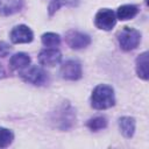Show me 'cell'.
<instances>
[{
    "mask_svg": "<svg viewBox=\"0 0 149 149\" xmlns=\"http://www.w3.org/2000/svg\"><path fill=\"white\" fill-rule=\"evenodd\" d=\"M41 41L44 47L54 48V47H58L61 44V36L56 33H44L41 36Z\"/></svg>",
    "mask_w": 149,
    "mask_h": 149,
    "instance_id": "cell-16",
    "label": "cell"
},
{
    "mask_svg": "<svg viewBox=\"0 0 149 149\" xmlns=\"http://www.w3.org/2000/svg\"><path fill=\"white\" fill-rule=\"evenodd\" d=\"M65 42L71 49L79 50L91 44V37L90 35L79 30H69L65 34Z\"/></svg>",
    "mask_w": 149,
    "mask_h": 149,
    "instance_id": "cell-6",
    "label": "cell"
},
{
    "mask_svg": "<svg viewBox=\"0 0 149 149\" xmlns=\"http://www.w3.org/2000/svg\"><path fill=\"white\" fill-rule=\"evenodd\" d=\"M108 125V121L105 116L102 115H98V116H94V118H91L90 120H87L86 122V126L92 132H98V130H101V129H105Z\"/></svg>",
    "mask_w": 149,
    "mask_h": 149,
    "instance_id": "cell-15",
    "label": "cell"
},
{
    "mask_svg": "<svg viewBox=\"0 0 149 149\" xmlns=\"http://www.w3.org/2000/svg\"><path fill=\"white\" fill-rule=\"evenodd\" d=\"M5 74H6V73H5V70H3V69L0 66V79H1L2 77H5Z\"/></svg>",
    "mask_w": 149,
    "mask_h": 149,
    "instance_id": "cell-20",
    "label": "cell"
},
{
    "mask_svg": "<svg viewBox=\"0 0 149 149\" xmlns=\"http://www.w3.org/2000/svg\"><path fill=\"white\" fill-rule=\"evenodd\" d=\"M23 7V0H0V14L13 15Z\"/></svg>",
    "mask_w": 149,
    "mask_h": 149,
    "instance_id": "cell-10",
    "label": "cell"
},
{
    "mask_svg": "<svg viewBox=\"0 0 149 149\" xmlns=\"http://www.w3.org/2000/svg\"><path fill=\"white\" fill-rule=\"evenodd\" d=\"M135 126H136V123H135V119L133 116H121L119 119L120 132L127 139L133 137V135L135 133Z\"/></svg>",
    "mask_w": 149,
    "mask_h": 149,
    "instance_id": "cell-11",
    "label": "cell"
},
{
    "mask_svg": "<svg viewBox=\"0 0 149 149\" xmlns=\"http://www.w3.org/2000/svg\"><path fill=\"white\" fill-rule=\"evenodd\" d=\"M62 61V54L56 48H47L40 51L38 54V63L43 66L52 68L57 65Z\"/></svg>",
    "mask_w": 149,
    "mask_h": 149,
    "instance_id": "cell-9",
    "label": "cell"
},
{
    "mask_svg": "<svg viewBox=\"0 0 149 149\" xmlns=\"http://www.w3.org/2000/svg\"><path fill=\"white\" fill-rule=\"evenodd\" d=\"M51 122L56 128L61 130H68L72 128L76 122V109L71 106L70 102H62L55 112L51 114Z\"/></svg>",
    "mask_w": 149,
    "mask_h": 149,
    "instance_id": "cell-2",
    "label": "cell"
},
{
    "mask_svg": "<svg viewBox=\"0 0 149 149\" xmlns=\"http://www.w3.org/2000/svg\"><path fill=\"white\" fill-rule=\"evenodd\" d=\"M116 23L115 13L109 8H101L97 12L94 16V24L98 29L101 30H111Z\"/></svg>",
    "mask_w": 149,
    "mask_h": 149,
    "instance_id": "cell-5",
    "label": "cell"
},
{
    "mask_svg": "<svg viewBox=\"0 0 149 149\" xmlns=\"http://www.w3.org/2000/svg\"><path fill=\"white\" fill-rule=\"evenodd\" d=\"M59 74L65 80H78L83 76L81 64L76 59H69L62 64L59 69Z\"/></svg>",
    "mask_w": 149,
    "mask_h": 149,
    "instance_id": "cell-7",
    "label": "cell"
},
{
    "mask_svg": "<svg viewBox=\"0 0 149 149\" xmlns=\"http://www.w3.org/2000/svg\"><path fill=\"white\" fill-rule=\"evenodd\" d=\"M14 140V134L10 129L0 127V148H7L9 144H12Z\"/></svg>",
    "mask_w": 149,
    "mask_h": 149,
    "instance_id": "cell-17",
    "label": "cell"
},
{
    "mask_svg": "<svg viewBox=\"0 0 149 149\" xmlns=\"http://www.w3.org/2000/svg\"><path fill=\"white\" fill-rule=\"evenodd\" d=\"M19 74L26 83H29L36 86H41L45 84L48 80V73L37 65H31V66L28 65L27 68L20 70Z\"/></svg>",
    "mask_w": 149,
    "mask_h": 149,
    "instance_id": "cell-4",
    "label": "cell"
},
{
    "mask_svg": "<svg viewBox=\"0 0 149 149\" xmlns=\"http://www.w3.org/2000/svg\"><path fill=\"white\" fill-rule=\"evenodd\" d=\"M139 13V8L135 5H122L116 9L115 16L118 20L120 21H126V20H130L133 17H135Z\"/></svg>",
    "mask_w": 149,
    "mask_h": 149,
    "instance_id": "cell-14",
    "label": "cell"
},
{
    "mask_svg": "<svg viewBox=\"0 0 149 149\" xmlns=\"http://www.w3.org/2000/svg\"><path fill=\"white\" fill-rule=\"evenodd\" d=\"M115 105V94L112 86L106 84L97 85L91 94V106L94 109L102 111Z\"/></svg>",
    "mask_w": 149,
    "mask_h": 149,
    "instance_id": "cell-1",
    "label": "cell"
},
{
    "mask_svg": "<svg viewBox=\"0 0 149 149\" xmlns=\"http://www.w3.org/2000/svg\"><path fill=\"white\" fill-rule=\"evenodd\" d=\"M30 57L26 52H16L9 59V66L12 70H22L30 64Z\"/></svg>",
    "mask_w": 149,
    "mask_h": 149,
    "instance_id": "cell-12",
    "label": "cell"
},
{
    "mask_svg": "<svg viewBox=\"0 0 149 149\" xmlns=\"http://www.w3.org/2000/svg\"><path fill=\"white\" fill-rule=\"evenodd\" d=\"M9 38H10L12 43H14V44L30 43L34 40V33L28 26L19 24L12 29V31L9 34Z\"/></svg>",
    "mask_w": 149,
    "mask_h": 149,
    "instance_id": "cell-8",
    "label": "cell"
},
{
    "mask_svg": "<svg viewBox=\"0 0 149 149\" xmlns=\"http://www.w3.org/2000/svg\"><path fill=\"white\" fill-rule=\"evenodd\" d=\"M116 38L119 45L125 51H130L137 48L141 42V33L132 27H123L121 30L118 31Z\"/></svg>",
    "mask_w": 149,
    "mask_h": 149,
    "instance_id": "cell-3",
    "label": "cell"
},
{
    "mask_svg": "<svg viewBox=\"0 0 149 149\" xmlns=\"http://www.w3.org/2000/svg\"><path fill=\"white\" fill-rule=\"evenodd\" d=\"M9 51H10V47L6 42H0V56L5 57L9 54Z\"/></svg>",
    "mask_w": 149,
    "mask_h": 149,
    "instance_id": "cell-19",
    "label": "cell"
},
{
    "mask_svg": "<svg viewBox=\"0 0 149 149\" xmlns=\"http://www.w3.org/2000/svg\"><path fill=\"white\" fill-rule=\"evenodd\" d=\"M77 3V0H51V2L49 3V7H48V12H49V15L52 16L62 6L64 5H71V6H74Z\"/></svg>",
    "mask_w": 149,
    "mask_h": 149,
    "instance_id": "cell-18",
    "label": "cell"
},
{
    "mask_svg": "<svg viewBox=\"0 0 149 149\" xmlns=\"http://www.w3.org/2000/svg\"><path fill=\"white\" fill-rule=\"evenodd\" d=\"M136 74L139 78L143 80H148L149 74H148V51H144L140 54L136 58Z\"/></svg>",
    "mask_w": 149,
    "mask_h": 149,
    "instance_id": "cell-13",
    "label": "cell"
}]
</instances>
